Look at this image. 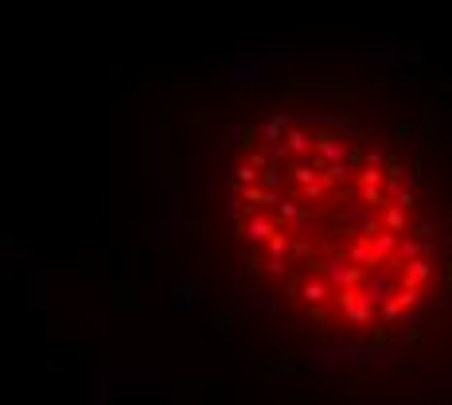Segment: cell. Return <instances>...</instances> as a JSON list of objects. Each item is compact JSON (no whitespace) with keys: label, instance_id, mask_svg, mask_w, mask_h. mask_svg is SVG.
I'll list each match as a JSON object with an SVG mask.
<instances>
[{"label":"cell","instance_id":"obj_1","mask_svg":"<svg viewBox=\"0 0 452 405\" xmlns=\"http://www.w3.org/2000/svg\"><path fill=\"white\" fill-rule=\"evenodd\" d=\"M226 215L254 285L344 336L413 320L441 269V230L417 172L351 121L293 113L246 133Z\"/></svg>","mask_w":452,"mask_h":405}]
</instances>
